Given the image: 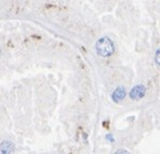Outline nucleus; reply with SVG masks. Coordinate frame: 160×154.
I'll use <instances>...</instances> for the list:
<instances>
[{"instance_id":"f257e3e1","label":"nucleus","mask_w":160,"mask_h":154,"mask_svg":"<svg viewBox=\"0 0 160 154\" xmlns=\"http://www.w3.org/2000/svg\"><path fill=\"white\" fill-rule=\"evenodd\" d=\"M95 50L98 56H103V58H107L110 56L115 51L114 42L112 39L108 37H102L96 41L95 44Z\"/></svg>"},{"instance_id":"f03ea898","label":"nucleus","mask_w":160,"mask_h":154,"mask_svg":"<svg viewBox=\"0 0 160 154\" xmlns=\"http://www.w3.org/2000/svg\"><path fill=\"white\" fill-rule=\"evenodd\" d=\"M145 87L142 86V85H138V86L133 87L132 90L130 91V98L133 99V100H138V99L143 98L145 96Z\"/></svg>"},{"instance_id":"7ed1b4c3","label":"nucleus","mask_w":160,"mask_h":154,"mask_svg":"<svg viewBox=\"0 0 160 154\" xmlns=\"http://www.w3.org/2000/svg\"><path fill=\"white\" fill-rule=\"evenodd\" d=\"M126 94H127L126 89H124L123 87H119V88H117L114 92H112V98L115 102H120V101L123 100V99L126 98Z\"/></svg>"},{"instance_id":"20e7f679","label":"nucleus","mask_w":160,"mask_h":154,"mask_svg":"<svg viewBox=\"0 0 160 154\" xmlns=\"http://www.w3.org/2000/svg\"><path fill=\"white\" fill-rule=\"evenodd\" d=\"M1 150L3 153L7 152H12L13 151V144L11 143L10 141H4L3 143L1 144Z\"/></svg>"},{"instance_id":"39448f33","label":"nucleus","mask_w":160,"mask_h":154,"mask_svg":"<svg viewBox=\"0 0 160 154\" xmlns=\"http://www.w3.org/2000/svg\"><path fill=\"white\" fill-rule=\"evenodd\" d=\"M155 61L158 65H160V48L156 51V54H155Z\"/></svg>"},{"instance_id":"423d86ee","label":"nucleus","mask_w":160,"mask_h":154,"mask_svg":"<svg viewBox=\"0 0 160 154\" xmlns=\"http://www.w3.org/2000/svg\"><path fill=\"white\" fill-rule=\"evenodd\" d=\"M117 153H128V151H126V150H119V151H117Z\"/></svg>"}]
</instances>
